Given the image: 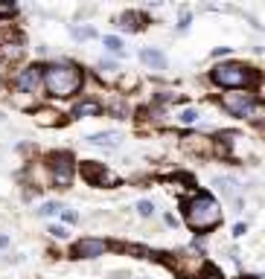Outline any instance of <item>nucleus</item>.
I'll return each mask as SVG.
<instances>
[{
	"label": "nucleus",
	"instance_id": "nucleus-1",
	"mask_svg": "<svg viewBox=\"0 0 265 279\" xmlns=\"http://www.w3.org/2000/svg\"><path fill=\"white\" fill-rule=\"evenodd\" d=\"M82 82H85V76H82V70H79L76 64L58 61V64L44 67V87H47V93L55 96V99H67V96L79 93Z\"/></svg>",
	"mask_w": 265,
	"mask_h": 279
},
{
	"label": "nucleus",
	"instance_id": "nucleus-2",
	"mask_svg": "<svg viewBox=\"0 0 265 279\" xmlns=\"http://www.w3.org/2000/svg\"><path fill=\"white\" fill-rule=\"evenodd\" d=\"M184 215H187V224L198 233H207L222 224V207L210 195H193L184 204Z\"/></svg>",
	"mask_w": 265,
	"mask_h": 279
},
{
	"label": "nucleus",
	"instance_id": "nucleus-3",
	"mask_svg": "<svg viewBox=\"0 0 265 279\" xmlns=\"http://www.w3.org/2000/svg\"><path fill=\"white\" fill-rule=\"evenodd\" d=\"M210 79H213L219 87H225V90H245L257 76L251 73V67H242V64H236V61H228V64L213 67Z\"/></svg>",
	"mask_w": 265,
	"mask_h": 279
},
{
	"label": "nucleus",
	"instance_id": "nucleus-4",
	"mask_svg": "<svg viewBox=\"0 0 265 279\" xmlns=\"http://www.w3.org/2000/svg\"><path fill=\"white\" fill-rule=\"evenodd\" d=\"M73 169H76V163H73V154L70 151H53V154H47V172H50L53 186L67 189L73 183Z\"/></svg>",
	"mask_w": 265,
	"mask_h": 279
},
{
	"label": "nucleus",
	"instance_id": "nucleus-5",
	"mask_svg": "<svg viewBox=\"0 0 265 279\" xmlns=\"http://www.w3.org/2000/svg\"><path fill=\"white\" fill-rule=\"evenodd\" d=\"M222 108L230 111L233 116H251L257 108V96L248 90H228L222 93Z\"/></svg>",
	"mask_w": 265,
	"mask_h": 279
},
{
	"label": "nucleus",
	"instance_id": "nucleus-6",
	"mask_svg": "<svg viewBox=\"0 0 265 279\" xmlns=\"http://www.w3.org/2000/svg\"><path fill=\"white\" fill-rule=\"evenodd\" d=\"M82 178H85L90 186H99V189H111V186L120 183V178H117L105 163H93V160L82 163Z\"/></svg>",
	"mask_w": 265,
	"mask_h": 279
},
{
	"label": "nucleus",
	"instance_id": "nucleus-7",
	"mask_svg": "<svg viewBox=\"0 0 265 279\" xmlns=\"http://www.w3.org/2000/svg\"><path fill=\"white\" fill-rule=\"evenodd\" d=\"M12 84H15V90H20V93H35V90L44 84V67H41V64H26V67H20V70L12 76Z\"/></svg>",
	"mask_w": 265,
	"mask_h": 279
},
{
	"label": "nucleus",
	"instance_id": "nucleus-8",
	"mask_svg": "<svg viewBox=\"0 0 265 279\" xmlns=\"http://www.w3.org/2000/svg\"><path fill=\"white\" fill-rule=\"evenodd\" d=\"M169 268L184 279H201L207 262H204V256H187V253H184V256H172V259H169Z\"/></svg>",
	"mask_w": 265,
	"mask_h": 279
},
{
	"label": "nucleus",
	"instance_id": "nucleus-9",
	"mask_svg": "<svg viewBox=\"0 0 265 279\" xmlns=\"http://www.w3.org/2000/svg\"><path fill=\"white\" fill-rule=\"evenodd\" d=\"M108 242H102V239H79L76 245H73V250H70V256L73 259H99V256H105L108 253Z\"/></svg>",
	"mask_w": 265,
	"mask_h": 279
},
{
	"label": "nucleus",
	"instance_id": "nucleus-10",
	"mask_svg": "<svg viewBox=\"0 0 265 279\" xmlns=\"http://www.w3.org/2000/svg\"><path fill=\"white\" fill-rule=\"evenodd\" d=\"M184 151H190V154H198V157H210L213 154V140L210 137H201V134H190V137H184Z\"/></svg>",
	"mask_w": 265,
	"mask_h": 279
},
{
	"label": "nucleus",
	"instance_id": "nucleus-11",
	"mask_svg": "<svg viewBox=\"0 0 265 279\" xmlns=\"http://www.w3.org/2000/svg\"><path fill=\"white\" fill-rule=\"evenodd\" d=\"M35 122L41 128H55V125L64 122V116L58 111H53V108H35Z\"/></svg>",
	"mask_w": 265,
	"mask_h": 279
},
{
	"label": "nucleus",
	"instance_id": "nucleus-12",
	"mask_svg": "<svg viewBox=\"0 0 265 279\" xmlns=\"http://www.w3.org/2000/svg\"><path fill=\"white\" fill-rule=\"evenodd\" d=\"M117 26H120V29H128V32H137V29L146 26V17H143L140 12H123V15L117 17Z\"/></svg>",
	"mask_w": 265,
	"mask_h": 279
},
{
	"label": "nucleus",
	"instance_id": "nucleus-13",
	"mask_svg": "<svg viewBox=\"0 0 265 279\" xmlns=\"http://www.w3.org/2000/svg\"><path fill=\"white\" fill-rule=\"evenodd\" d=\"M140 61H143L146 67H152V70H166V55H163L160 49H155V47H146V49L140 52Z\"/></svg>",
	"mask_w": 265,
	"mask_h": 279
},
{
	"label": "nucleus",
	"instance_id": "nucleus-14",
	"mask_svg": "<svg viewBox=\"0 0 265 279\" xmlns=\"http://www.w3.org/2000/svg\"><path fill=\"white\" fill-rule=\"evenodd\" d=\"M99 114H102V105L96 99H85V102H79L73 108V116L76 119H82V116H99Z\"/></svg>",
	"mask_w": 265,
	"mask_h": 279
},
{
	"label": "nucleus",
	"instance_id": "nucleus-15",
	"mask_svg": "<svg viewBox=\"0 0 265 279\" xmlns=\"http://www.w3.org/2000/svg\"><path fill=\"white\" fill-rule=\"evenodd\" d=\"M120 134L117 131H102V134H93V137H88V143H93V146H102V148H114V146H120Z\"/></svg>",
	"mask_w": 265,
	"mask_h": 279
},
{
	"label": "nucleus",
	"instance_id": "nucleus-16",
	"mask_svg": "<svg viewBox=\"0 0 265 279\" xmlns=\"http://www.w3.org/2000/svg\"><path fill=\"white\" fill-rule=\"evenodd\" d=\"M216 189L225 195V198H230L236 207H239V192H236V181H230V178H216Z\"/></svg>",
	"mask_w": 265,
	"mask_h": 279
},
{
	"label": "nucleus",
	"instance_id": "nucleus-17",
	"mask_svg": "<svg viewBox=\"0 0 265 279\" xmlns=\"http://www.w3.org/2000/svg\"><path fill=\"white\" fill-rule=\"evenodd\" d=\"M9 102L15 105V108H20V111H35V93H20V90H15L12 96H9Z\"/></svg>",
	"mask_w": 265,
	"mask_h": 279
},
{
	"label": "nucleus",
	"instance_id": "nucleus-18",
	"mask_svg": "<svg viewBox=\"0 0 265 279\" xmlns=\"http://www.w3.org/2000/svg\"><path fill=\"white\" fill-rule=\"evenodd\" d=\"M23 52H26V47H23V44H6V47H0V58H3L6 64H12V61L23 58Z\"/></svg>",
	"mask_w": 265,
	"mask_h": 279
},
{
	"label": "nucleus",
	"instance_id": "nucleus-19",
	"mask_svg": "<svg viewBox=\"0 0 265 279\" xmlns=\"http://www.w3.org/2000/svg\"><path fill=\"white\" fill-rule=\"evenodd\" d=\"M6 44H23V35L12 26H0V47H6Z\"/></svg>",
	"mask_w": 265,
	"mask_h": 279
},
{
	"label": "nucleus",
	"instance_id": "nucleus-20",
	"mask_svg": "<svg viewBox=\"0 0 265 279\" xmlns=\"http://www.w3.org/2000/svg\"><path fill=\"white\" fill-rule=\"evenodd\" d=\"M117 84H120V90H134V87L140 84V79L128 73V76H120V82H117Z\"/></svg>",
	"mask_w": 265,
	"mask_h": 279
},
{
	"label": "nucleus",
	"instance_id": "nucleus-21",
	"mask_svg": "<svg viewBox=\"0 0 265 279\" xmlns=\"http://www.w3.org/2000/svg\"><path fill=\"white\" fill-rule=\"evenodd\" d=\"M105 49H111V52H123V41L117 38V35H105Z\"/></svg>",
	"mask_w": 265,
	"mask_h": 279
},
{
	"label": "nucleus",
	"instance_id": "nucleus-22",
	"mask_svg": "<svg viewBox=\"0 0 265 279\" xmlns=\"http://www.w3.org/2000/svg\"><path fill=\"white\" fill-rule=\"evenodd\" d=\"M61 210H64L61 204H55V201H47V204H41L38 215H55V213H61Z\"/></svg>",
	"mask_w": 265,
	"mask_h": 279
},
{
	"label": "nucleus",
	"instance_id": "nucleus-23",
	"mask_svg": "<svg viewBox=\"0 0 265 279\" xmlns=\"http://www.w3.org/2000/svg\"><path fill=\"white\" fill-rule=\"evenodd\" d=\"M15 15H18V6H15V3H0V20L15 17Z\"/></svg>",
	"mask_w": 265,
	"mask_h": 279
},
{
	"label": "nucleus",
	"instance_id": "nucleus-24",
	"mask_svg": "<svg viewBox=\"0 0 265 279\" xmlns=\"http://www.w3.org/2000/svg\"><path fill=\"white\" fill-rule=\"evenodd\" d=\"M178 119H181L184 125H193V122H198V111H193V108H187V111H184V114H181Z\"/></svg>",
	"mask_w": 265,
	"mask_h": 279
},
{
	"label": "nucleus",
	"instance_id": "nucleus-25",
	"mask_svg": "<svg viewBox=\"0 0 265 279\" xmlns=\"http://www.w3.org/2000/svg\"><path fill=\"white\" fill-rule=\"evenodd\" d=\"M73 35H76V38H82V41H88V38H93L96 32H93L90 26H76V29H73Z\"/></svg>",
	"mask_w": 265,
	"mask_h": 279
},
{
	"label": "nucleus",
	"instance_id": "nucleus-26",
	"mask_svg": "<svg viewBox=\"0 0 265 279\" xmlns=\"http://www.w3.org/2000/svg\"><path fill=\"white\" fill-rule=\"evenodd\" d=\"M137 213H140L143 218H149V215L155 213V204H152V201H140V204H137Z\"/></svg>",
	"mask_w": 265,
	"mask_h": 279
},
{
	"label": "nucleus",
	"instance_id": "nucleus-27",
	"mask_svg": "<svg viewBox=\"0 0 265 279\" xmlns=\"http://www.w3.org/2000/svg\"><path fill=\"white\" fill-rule=\"evenodd\" d=\"M201 279H225V277H222V271H219L216 265H207L204 274H201Z\"/></svg>",
	"mask_w": 265,
	"mask_h": 279
},
{
	"label": "nucleus",
	"instance_id": "nucleus-28",
	"mask_svg": "<svg viewBox=\"0 0 265 279\" xmlns=\"http://www.w3.org/2000/svg\"><path fill=\"white\" fill-rule=\"evenodd\" d=\"M47 233H50L53 239H67V230H64V227H58V224H53V227H50Z\"/></svg>",
	"mask_w": 265,
	"mask_h": 279
},
{
	"label": "nucleus",
	"instance_id": "nucleus-29",
	"mask_svg": "<svg viewBox=\"0 0 265 279\" xmlns=\"http://www.w3.org/2000/svg\"><path fill=\"white\" fill-rule=\"evenodd\" d=\"M61 218H64L67 224H76V221H79V213H73V210H61Z\"/></svg>",
	"mask_w": 265,
	"mask_h": 279
},
{
	"label": "nucleus",
	"instance_id": "nucleus-30",
	"mask_svg": "<svg viewBox=\"0 0 265 279\" xmlns=\"http://www.w3.org/2000/svg\"><path fill=\"white\" fill-rule=\"evenodd\" d=\"M257 102H265V79H260V84H257Z\"/></svg>",
	"mask_w": 265,
	"mask_h": 279
},
{
	"label": "nucleus",
	"instance_id": "nucleus-31",
	"mask_svg": "<svg viewBox=\"0 0 265 279\" xmlns=\"http://www.w3.org/2000/svg\"><path fill=\"white\" fill-rule=\"evenodd\" d=\"M181 29H187L190 26V9H181V23H178Z\"/></svg>",
	"mask_w": 265,
	"mask_h": 279
},
{
	"label": "nucleus",
	"instance_id": "nucleus-32",
	"mask_svg": "<svg viewBox=\"0 0 265 279\" xmlns=\"http://www.w3.org/2000/svg\"><path fill=\"white\" fill-rule=\"evenodd\" d=\"M228 52H230V47H219V49H213L216 58H222V55H228Z\"/></svg>",
	"mask_w": 265,
	"mask_h": 279
},
{
	"label": "nucleus",
	"instance_id": "nucleus-33",
	"mask_svg": "<svg viewBox=\"0 0 265 279\" xmlns=\"http://www.w3.org/2000/svg\"><path fill=\"white\" fill-rule=\"evenodd\" d=\"M245 233H248V227H245V224H236V227H233V236H245Z\"/></svg>",
	"mask_w": 265,
	"mask_h": 279
},
{
	"label": "nucleus",
	"instance_id": "nucleus-34",
	"mask_svg": "<svg viewBox=\"0 0 265 279\" xmlns=\"http://www.w3.org/2000/svg\"><path fill=\"white\" fill-rule=\"evenodd\" d=\"M0 247H9V236H0Z\"/></svg>",
	"mask_w": 265,
	"mask_h": 279
},
{
	"label": "nucleus",
	"instance_id": "nucleus-35",
	"mask_svg": "<svg viewBox=\"0 0 265 279\" xmlns=\"http://www.w3.org/2000/svg\"><path fill=\"white\" fill-rule=\"evenodd\" d=\"M242 279H254V277H242Z\"/></svg>",
	"mask_w": 265,
	"mask_h": 279
}]
</instances>
